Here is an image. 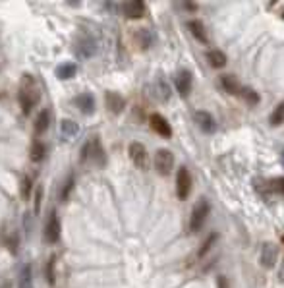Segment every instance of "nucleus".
<instances>
[{
	"mask_svg": "<svg viewBox=\"0 0 284 288\" xmlns=\"http://www.w3.org/2000/svg\"><path fill=\"white\" fill-rule=\"evenodd\" d=\"M128 153H129V159H132V163L141 168V170H145L147 166H149V155H147V149L143 143H139V141H132L128 147Z\"/></svg>",
	"mask_w": 284,
	"mask_h": 288,
	"instance_id": "20e7f679",
	"label": "nucleus"
},
{
	"mask_svg": "<svg viewBox=\"0 0 284 288\" xmlns=\"http://www.w3.org/2000/svg\"><path fill=\"white\" fill-rule=\"evenodd\" d=\"M242 99L248 103V105H251V106H255V105H259V95L253 91L251 87H244V91H242Z\"/></svg>",
	"mask_w": 284,
	"mask_h": 288,
	"instance_id": "7c9ffc66",
	"label": "nucleus"
},
{
	"mask_svg": "<svg viewBox=\"0 0 284 288\" xmlns=\"http://www.w3.org/2000/svg\"><path fill=\"white\" fill-rule=\"evenodd\" d=\"M207 60H209V64H211L215 70H219V68H224V66H226V54H224L223 51L215 49V51H209V53H207Z\"/></svg>",
	"mask_w": 284,
	"mask_h": 288,
	"instance_id": "4be33fe9",
	"label": "nucleus"
},
{
	"mask_svg": "<svg viewBox=\"0 0 284 288\" xmlns=\"http://www.w3.org/2000/svg\"><path fill=\"white\" fill-rule=\"evenodd\" d=\"M4 246L10 250V253L16 255L17 250H19V236H17V232H10L8 236H4Z\"/></svg>",
	"mask_w": 284,
	"mask_h": 288,
	"instance_id": "bb28decb",
	"label": "nucleus"
},
{
	"mask_svg": "<svg viewBox=\"0 0 284 288\" xmlns=\"http://www.w3.org/2000/svg\"><path fill=\"white\" fill-rule=\"evenodd\" d=\"M104 103H106V108L112 114H120L126 108V99L116 91H106L104 93Z\"/></svg>",
	"mask_w": 284,
	"mask_h": 288,
	"instance_id": "4468645a",
	"label": "nucleus"
},
{
	"mask_svg": "<svg viewBox=\"0 0 284 288\" xmlns=\"http://www.w3.org/2000/svg\"><path fill=\"white\" fill-rule=\"evenodd\" d=\"M209 211H211V205H209V201H205V200L198 201V203L193 205L191 217H189V232H199V230H201L207 215H209Z\"/></svg>",
	"mask_w": 284,
	"mask_h": 288,
	"instance_id": "7ed1b4c3",
	"label": "nucleus"
},
{
	"mask_svg": "<svg viewBox=\"0 0 284 288\" xmlns=\"http://www.w3.org/2000/svg\"><path fill=\"white\" fill-rule=\"evenodd\" d=\"M79 161H81V163H93V165L99 166V168L106 166V153H104L103 143H101L99 138H91V140L81 147Z\"/></svg>",
	"mask_w": 284,
	"mask_h": 288,
	"instance_id": "f03ea898",
	"label": "nucleus"
},
{
	"mask_svg": "<svg viewBox=\"0 0 284 288\" xmlns=\"http://www.w3.org/2000/svg\"><path fill=\"white\" fill-rule=\"evenodd\" d=\"M60 232H62L60 218L56 215V211H52L51 215H49L47 225H45V242L47 244H56L60 240Z\"/></svg>",
	"mask_w": 284,
	"mask_h": 288,
	"instance_id": "39448f33",
	"label": "nucleus"
},
{
	"mask_svg": "<svg viewBox=\"0 0 284 288\" xmlns=\"http://www.w3.org/2000/svg\"><path fill=\"white\" fill-rule=\"evenodd\" d=\"M216 240H219V234H216V232H211V234H209V238H207L205 242H203V246L199 248V257L207 255V252H209V250H211V248L215 246Z\"/></svg>",
	"mask_w": 284,
	"mask_h": 288,
	"instance_id": "473e14b6",
	"label": "nucleus"
},
{
	"mask_svg": "<svg viewBox=\"0 0 284 288\" xmlns=\"http://www.w3.org/2000/svg\"><path fill=\"white\" fill-rule=\"evenodd\" d=\"M157 97H159L161 101H168V99H170V89H168V83H166L163 78L157 79Z\"/></svg>",
	"mask_w": 284,
	"mask_h": 288,
	"instance_id": "c85d7f7f",
	"label": "nucleus"
},
{
	"mask_svg": "<svg viewBox=\"0 0 284 288\" xmlns=\"http://www.w3.org/2000/svg\"><path fill=\"white\" fill-rule=\"evenodd\" d=\"M282 242H284V236H282Z\"/></svg>",
	"mask_w": 284,
	"mask_h": 288,
	"instance_id": "4c0bfd02",
	"label": "nucleus"
},
{
	"mask_svg": "<svg viewBox=\"0 0 284 288\" xmlns=\"http://www.w3.org/2000/svg\"><path fill=\"white\" fill-rule=\"evenodd\" d=\"M60 131L66 140H74L79 134V124L74 122V120H70V118H64L60 122Z\"/></svg>",
	"mask_w": 284,
	"mask_h": 288,
	"instance_id": "aec40b11",
	"label": "nucleus"
},
{
	"mask_svg": "<svg viewBox=\"0 0 284 288\" xmlns=\"http://www.w3.org/2000/svg\"><path fill=\"white\" fill-rule=\"evenodd\" d=\"M263 193H282L284 195V178H273L263 184Z\"/></svg>",
	"mask_w": 284,
	"mask_h": 288,
	"instance_id": "b1692460",
	"label": "nucleus"
},
{
	"mask_svg": "<svg viewBox=\"0 0 284 288\" xmlns=\"http://www.w3.org/2000/svg\"><path fill=\"white\" fill-rule=\"evenodd\" d=\"M47 155V145H45L43 141L35 140L31 143V149H29V159L33 161V163H41Z\"/></svg>",
	"mask_w": 284,
	"mask_h": 288,
	"instance_id": "412c9836",
	"label": "nucleus"
},
{
	"mask_svg": "<svg viewBox=\"0 0 284 288\" xmlns=\"http://www.w3.org/2000/svg\"><path fill=\"white\" fill-rule=\"evenodd\" d=\"M174 166V155L168 149H159L155 153V168L161 176H168L172 172Z\"/></svg>",
	"mask_w": 284,
	"mask_h": 288,
	"instance_id": "423d86ee",
	"label": "nucleus"
},
{
	"mask_svg": "<svg viewBox=\"0 0 284 288\" xmlns=\"http://www.w3.org/2000/svg\"><path fill=\"white\" fill-rule=\"evenodd\" d=\"M39 101H41V89L37 79L31 74H24L19 81V91H17V103L21 106V113L29 116Z\"/></svg>",
	"mask_w": 284,
	"mask_h": 288,
	"instance_id": "f257e3e1",
	"label": "nucleus"
},
{
	"mask_svg": "<svg viewBox=\"0 0 284 288\" xmlns=\"http://www.w3.org/2000/svg\"><path fill=\"white\" fill-rule=\"evenodd\" d=\"M184 6H186L188 10H191V12H195V10H198V4H195V2H184Z\"/></svg>",
	"mask_w": 284,
	"mask_h": 288,
	"instance_id": "c9c22d12",
	"label": "nucleus"
},
{
	"mask_svg": "<svg viewBox=\"0 0 284 288\" xmlns=\"http://www.w3.org/2000/svg\"><path fill=\"white\" fill-rule=\"evenodd\" d=\"M31 188H33V178H31V176H24V178H21V186H19L21 200H29V195H31Z\"/></svg>",
	"mask_w": 284,
	"mask_h": 288,
	"instance_id": "c756f323",
	"label": "nucleus"
},
{
	"mask_svg": "<svg viewBox=\"0 0 284 288\" xmlns=\"http://www.w3.org/2000/svg\"><path fill=\"white\" fill-rule=\"evenodd\" d=\"M276 259H278V246L273 244V242H267L261 248V265L267 267V269H273L276 265Z\"/></svg>",
	"mask_w": 284,
	"mask_h": 288,
	"instance_id": "f8f14e48",
	"label": "nucleus"
},
{
	"mask_svg": "<svg viewBox=\"0 0 284 288\" xmlns=\"http://www.w3.org/2000/svg\"><path fill=\"white\" fill-rule=\"evenodd\" d=\"M188 29L191 31V35L195 37L199 43L209 45V37H207V31H205L203 21H199V19H191V21H188Z\"/></svg>",
	"mask_w": 284,
	"mask_h": 288,
	"instance_id": "a211bd4d",
	"label": "nucleus"
},
{
	"mask_svg": "<svg viewBox=\"0 0 284 288\" xmlns=\"http://www.w3.org/2000/svg\"><path fill=\"white\" fill-rule=\"evenodd\" d=\"M76 108H78L81 114H85V116H91L95 113V97L93 93H79V95L74 97V101H72Z\"/></svg>",
	"mask_w": 284,
	"mask_h": 288,
	"instance_id": "9b49d317",
	"label": "nucleus"
},
{
	"mask_svg": "<svg viewBox=\"0 0 284 288\" xmlns=\"http://www.w3.org/2000/svg\"><path fill=\"white\" fill-rule=\"evenodd\" d=\"M189 192H191V174L188 172L186 166L178 168V174H176V195L178 200H188Z\"/></svg>",
	"mask_w": 284,
	"mask_h": 288,
	"instance_id": "0eeeda50",
	"label": "nucleus"
},
{
	"mask_svg": "<svg viewBox=\"0 0 284 288\" xmlns=\"http://www.w3.org/2000/svg\"><path fill=\"white\" fill-rule=\"evenodd\" d=\"M193 118H195V124L205 134H215L216 131V120L207 110H198V113L193 114Z\"/></svg>",
	"mask_w": 284,
	"mask_h": 288,
	"instance_id": "2eb2a0df",
	"label": "nucleus"
},
{
	"mask_svg": "<svg viewBox=\"0 0 284 288\" xmlns=\"http://www.w3.org/2000/svg\"><path fill=\"white\" fill-rule=\"evenodd\" d=\"M49 126H51V110L43 108L41 113L37 114V118H35L33 130L37 136H41V134H45V131L49 130Z\"/></svg>",
	"mask_w": 284,
	"mask_h": 288,
	"instance_id": "f3484780",
	"label": "nucleus"
},
{
	"mask_svg": "<svg viewBox=\"0 0 284 288\" xmlns=\"http://www.w3.org/2000/svg\"><path fill=\"white\" fill-rule=\"evenodd\" d=\"M74 53L78 54L79 58H91L95 53H97V43H95V39L91 37H79L76 45H74Z\"/></svg>",
	"mask_w": 284,
	"mask_h": 288,
	"instance_id": "9d476101",
	"label": "nucleus"
},
{
	"mask_svg": "<svg viewBox=\"0 0 284 288\" xmlns=\"http://www.w3.org/2000/svg\"><path fill=\"white\" fill-rule=\"evenodd\" d=\"M269 122H271V126H275V128L284 124V101L280 103V105H276V108L273 110L271 118H269Z\"/></svg>",
	"mask_w": 284,
	"mask_h": 288,
	"instance_id": "a878e982",
	"label": "nucleus"
},
{
	"mask_svg": "<svg viewBox=\"0 0 284 288\" xmlns=\"http://www.w3.org/2000/svg\"><path fill=\"white\" fill-rule=\"evenodd\" d=\"M149 126H151V130L155 131L157 136H161L164 140L172 138V126L168 124V120L164 118L163 114H151L149 116Z\"/></svg>",
	"mask_w": 284,
	"mask_h": 288,
	"instance_id": "6e6552de",
	"label": "nucleus"
},
{
	"mask_svg": "<svg viewBox=\"0 0 284 288\" xmlns=\"http://www.w3.org/2000/svg\"><path fill=\"white\" fill-rule=\"evenodd\" d=\"M74 186H76V178H74V174H70L68 178H66L64 186H62V190H60V201H62V203H66V201L70 200Z\"/></svg>",
	"mask_w": 284,
	"mask_h": 288,
	"instance_id": "393cba45",
	"label": "nucleus"
},
{
	"mask_svg": "<svg viewBox=\"0 0 284 288\" xmlns=\"http://www.w3.org/2000/svg\"><path fill=\"white\" fill-rule=\"evenodd\" d=\"M282 163H284V151H282Z\"/></svg>",
	"mask_w": 284,
	"mask_h": 288,
	"instance_id": "e433bc0d",
	"label": "nucleus"
},
{
	"mask_svg": "<svg viewBox=\"0 0 284 288\" xmlns=\"http://www.w3.org/2000/svg\"><path fill=\"white\" fill-rule=\"evenodd\" d=\"M41 201H43V186H39L37 190H35V213L39 215V211H41Z\"/></svg>",
	"mask_w": 284,
	"mask_h": 288,
	"instance_id": "72a5a7b5",
	"label": "nucleus"
},
{
	"mask_svg": "<svg viewBox=\"0 0 284 288\" xmlns=\"http://www.w3.org/2000/svg\"><path fill=\"white\" fill-rule=\"evenodd\" d=\"M191 83H193V76L189 70H180L176 76H174V85H176V91L180 97H186L191 93Z\"/></svg>",
	"mask_w": 284,
	"mask_h": 288,
	"instance_id": "1a4fd4ad",
	"label": "nucleus"
},
{
	"mask_svg": "<svg viewBox=\"0 0 284 288\" xmlns=\"http://www.w3.org/2000/svg\"><path fill=\"white\" fill-rule=\"evenodd\" d=\"M17 288H31V265L26 263L19 273V286Z\"/></svg>",
	"mask_w": 284,
	"mask_h": 288,
	"instance_id": "cd10ccee",
	"label": "nucleus"
},
{
	"mask_svg": "<svg viewBox=\"0 0 284 288\" xmlns=\"http://www.w3.org/2000/svg\"><path fill=\"white\" fill-rule=\"evenodd\" d=\"M54 74H56V78L62 79V81H64V79H72L78 74V66H76L74 62H62Z\"/></svg>",
	"mask_w": 284,
	"mask_h": 288,
	"instance_id": "6ab92c4d",
	"label": "nucleus"
},
{
	"mask_svg": "<svg viewBox=\"0 0 284 288\" xmlns=\"http://www.w3.org/2000/svg\"><path fill=\"white\" fill-rule=\"evenodd\" d=\"M145 2H141V0H129L126 2L124 6H122V12H124V16L128 19H139L145 16Z\"/></svg>",
	"mask_w": 284,
	"mask_h": 288,
	"instance_id": "ddd939ff",
	"label": "nucleus"
},
{
	"mask_svg": "<svg viewBox=\"0 0 284 288\" xmlns=\"http://www.w3.org/2000/svg\"><path fill=\"white\" fill-rule=\"evenodd\" d=\"M54 267H56V255H51V257H49V263H47V282H49L51 286H54V282H56Z\"/></svg>",
	"mask_w": 284,
	"mask_h": 288,
	"instance_id": "2f4dec72",
	"label": "nucleus"
},
{
	"mask_svg": "<svg viewBox=\"0 0 284 288\" xmlns=\"http://www.w3.org/2000/svg\"><path fill=\"white\" fill-rule=\"evenodd\" d=\"M136 41H138L141 51H147L151 47V43H153V33L149 29H138L136 31Z\"/></svg>",
	"mask_w": 284,
	"mask_h": 288,
	"instance_id": "5701e85b",
	"label": "nucleus"
},
{
	"mask_svg": "<svg viewBox=\"0 0 284 288\" xmlns=\"http://www.w3.org/2000/svg\"><path fill=\"white\" fill-rule=\"evenodd\" d=\"M216 286H219V288H230V284H228V279L221 275V277L216 279Z\"/></svg>",
	"mask_w": 284,
	"mask_h": 288,
	"instance_id": "f704fd0d",
	"label": "nucleus"
},
{
	"mask_svg": "<svg viewBox=\"0 0 284 288\" xmlns=\"http://www.w3.org/2000/svg\"><path fill=\"white\" fill-rule=\"evenodd\" d=\"M221 85L226 93H230V95H236V97H242V91L244 87L240 85V81L234 78L232 74H224L223 78H221Z\"/></svg>",
	"mask_w": 284,
	"mask_h": 288,
	"instance_id": "dca6fc26",
	"label": "nucleus"
}]
</instances>
